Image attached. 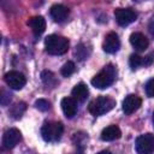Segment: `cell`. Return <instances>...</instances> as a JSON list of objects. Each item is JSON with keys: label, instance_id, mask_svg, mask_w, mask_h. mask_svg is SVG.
I'll use <instances>...</instances> for the list:
<instances>
[{"label": "cell", "instance_id": "6da1fadb", "mask_svg": "<svg viewBox=\"0 0 154 154\" xmlns=\"http://www.w3.org/2000/svg\"><path fill=\"white\" fill-rule=\"evenodd\" d=\"M116 77H117L116 67L112 64H107L106 66L102 67V70L99 73H96L93 77L91 84L97 89H106L114 83Z\"/></svg>", "mask_w": 154, "mask_h": 154}, {"label": "cell", "instance_id": "7a4b0ae2", "mask_svg": "<svg viewBox=\"0 0 154 154\" xmlns=\"http://www.w3.org/2000/svg\"><path fill=\"white\" fill-rule=\"evenodd\" d=\"M45 48L48 54L61 55L69 49V40L60 35H49L45 40Z\"/></svg>", "mask_w": 154, "mask_h": 154}, {"label": "cell", "instance_id": "3957f363", "mask_svg": "<svg viewBox=\"0 0 154 154\" xmlns=\"http://www.w3.org/2000/svg\"><path fill=\"white\" fill-rule=\"evenodd\" d=\"M114 106H116L114 99H112L111 96L101 95V96L94 99L93 101H90V103L88 106V111L93 116L99 117V116H102V114L109 112L111 109H113Z\"/></svg>", "mask_w": 154, "mask_h": 154}, {"label": "cell", "instance_id": "277c9868", "mask_svg": "<svg viewBox=\"0 0 154 154\" xmlns=\"http://www.w3.org/2000/svg\"><path fill=\"white\" fill-rule=\"evenodd\" d=\"M64 131V126L60 122H46L42 125L41 135L46 142H57L60 140Z\"/></svg>", "mask_w": 154, "mask_h": 154}, {"label": "cell", "instance_id": "5b68a950", "mask_svg": "<svg viewBox=\"0 0 154 154\" xmlns=\"http://www.w3.org/2000/svg\"><path fill=\"white\" fill-rule=\"evenodd\" d=\"M135 148L138 154H153L154 153V135L144 134L136 138Z\"/></svg>", "mask_w": 154, "mask_h": 154}, {"label": "cell", "instance_id": "8992f818", "mask_svg": "<svg viewBox=\"0 0 154 154\" xmlns=\"http://www.w3.org/2000/svg\"><path fill=\"white\" fill-rule=\"evenodd\" d=\"M4 79H5L6 84L11 89H14V90L22 89L26 83L25 76L19 71H8L7 73H5Z\"/></svg>", "mask_w": 154, "mask_h": 154}, {"label": "cell", "instance_id": "52a82bcc", "mask_svg": "<svg viewBox=\"0 0 154 154\" xmlns=\"http://www.w3.org/2000/svg\"><path fill=\"white\" fill-rule=\"evenodd\" d=\"M114 18L120 26H126L136 20L137 13L131 8H117L114 11Z\"/></svg>", "mask_w": 154, "mask_h": 154}, {"label": "cell", "instance_id": "ba28073f", "mask_svg": "<svg viewBox=\"0 0 154 154\" xmlns=\"http://www.w3.org/2000/svg\"><path fill=\"white\" fill-rule=\"evenodd\" d=\"M20 138H22V135H20V131L18 129L11 128V129L6 130L2 135V148L4 149H12L13 147H16L18 144Z\"/></svg>", "mask_w": 154, "mask_h": 154}, {"label": "cell", "instance_id": "9c48e42d", "mask_svg": "<svg viewBox=\"0 0 154 154\" xmlns=\"http://www.w3.org/2000/svg\"><path fill=\"white\" fill-rule=\"evenodd\" d=\"M142 105V99L136 94H129L123 101V111L125 114H132Z\"/></svg>", "mask_w": 154, "mask_h": 154}, {"label": "cell", "instance_id": "30bf717a", "mask_svg": "<svg viewBox=\"0 0 154 154\" xmlns=\"http://www.w3.org/2000/svg\"><path fill=\"white\" fill-rule=\"evenodd\" d=\"M120 47V40L118 37V35L113 31L108 32L106 36H105V40H103V43H102V49L106 52V53H116Z\"/></svg>", "mask_w": 154, "mask_h": 154}, {"label": "cell", "instance_id": "8fae6325", "mask_svg": "<svg viewBox=\"0 0 154 154\" xmlns=\"http://www.w3.org/2000/svg\"><path fill=\"white\" fill-rule=\"evenodd\" d=\"M49 13H51V17H52L55 22L61 23V22H64L65 19H67V17H69V14H70V10H69L66 6L61 5V4H55V5H53V6L51 7Z\"/></svg>", "mask_w": 154, "mask_h": 154}, {"label": "cell", "instance_id": "7c38bea8", "mask_svg": "<svg viewBox=\"0 0 154 154\" xmlns=\"http://www.w3.org/2000/svg\"><path fill=\"white\" fill-rule=\"evenodd\" d=\"M61 109L67 118H73L77 113V101L73 97L66 96L61 100Z\"/></svg>", "mask_w": 154, "mask_h": 154}, {"label": "cell", "instance_id": "4fadbf2b", "mask_svg": "<svg viewBox=\"0 0 154 154\" xmlns=\"http://www.w3.org/2000/svg\"><path fill=\"white\" fill-rule=\"evenodd\" d=\"M130 43L136 51H144L149 45L148 38L141 32H132L130 35Z\"/></svg>", "mask_w": 154, "mask_h": 154}, {"label": "cell", "instance_id": "5bb4252c", "mask_svg": "<svg viewBox=\"0 0 154 154\" xmlns=\"http://www.w3.org/2000/svg\"><path fill=\"white\" fill-rule=\"evenodd\" d=\"M28 25L31 28L32 32L35 35H41L46 30V20L42 16H35L31 17L28 20Z\"/></svg>", "mask_w": 154, "mask_h": 154}, {"label": "cell", "instance_id": "9a60e30c", "mask_svg": "<svg viewBox=\"0 0 154 154\" xmlns=\"http://www.w3.org/2000/svg\"><path fill=\"white\" fill-rule=\"evenodd\" d=\"M153 63V58L152 55H147V57H140L137 54H131L130 59H129V65L132 70L138 69L140 66H148Z\"/></svg>", "mask_w": 154, "mask_h": 154}, {"label": "cell", "instance_id": "2e32d148", "mask_svg": "<svg viewBox=\"0 0 154 154\" xmlns=\"http://www.w3.org/2000/svg\"><path fill=\"white\" fill-rule=\"evenodd\" d=\"M120 136H122V131L117 125H108L101 132L102 141H114L120 138Z\"/></svg>", "mask_w": 154, "mask_h": 154}, {"label": "cell", "instance_id": "e0dca14e", "mask_svg": "<svg viewBox=\"0 0 154 154\" xmlns=\"http://www.w3.org/2000/svg\"><path fill=\"white\" fill-rule=\"evenodd\" d=\"M71 95H72V97L76 101H81L82 102V101H84L88 97L89 89H88V87L84 83H78V84H76L73 87V89L71 91Z\"/></svg>", "mask_w": 154, "mask_h": 154}, {"label": "cell", "instance_id": "ac0fdd59", "mask_svg": "<svg viewBox=\"0 0 154 154\" xmlns=\"http://www.w3.org/2000/svg\"><path fill=\"white\" fill-rule=\"evenodd\" d=\"M41 81L43 82V84L46 87H49V88H54L58 84L55 75L52 71H48V70H43L41 72Z\"/></svg>", "mask_w": 154, "mask_h": 154}, {"label": "cell", "instance_id": "d6986e66", "mask_svg": "<svg viewBox=\"0 0 154 154\" xmlns=\"http://www.w3.org/2000/svg\"><path fill=\"white\" fill-rule=\"evenodd\" d=\"M26 109V105H25V102H17V103H14L12 107H11V109H10V116L13 118V119H19L20 117H22V114L24 113V111Z\"/></svg>", "mask_w": 154, "mask_h": 154}, {"label": "cell", "instance_id": "ffe728a7", "mask_svg": "<svg viewBox=\"0 0 154 154\" xmlns=\"http://www.w3.org/2000/svg\"><path fill=\"white\" fill-rule=\"evenodd\" d=\"M89 53H90V51L87 48V46H85L84 43H79V45L76 47V49H75V55L77 57L78 60H84V59H87V58L89 57Z\"/></svg>", "mask_w": 154, "mask_h": 154}, {"label": "cell", "instance_id": "44dd1931", "mask_svg": "<svg viewBox=\"0 0 154 154\" xmlns=\"http://www.w3.org/2000/svg\"><path fill=\"white\" fill-rule=\"evenodd\" d=\"M75 71H76V65H75L73 61H66V63L61 66V69H60V73H61L64 77L71 76Z\"/></svg>", "mask_w": 154, "mask_h": 154}, {"label": "cell", "instance_id": "7402d4cb", "mask_svg": "<svg viewBox=\"0 0 154 154\" xmlns=\"http://www.w3.org/2000/svg\"><path fill=\"white\" fill-rule=\"evenodd\" d=\"M35 107L37 109L42 111V112H46V111H48L51 108V103L45 99H38V100L35 101Z\"/></svg>", "mask_w": 154, "mask_h": 154}, {"label": "cell", "instance_id": "603a6c76", "mask_svg": "<svg viewBox=\"0 0 154 154\" xmlns=\"http://www.w3.org/2000/svg\"><path fill=\"white\" fill-rule=\"evenodd\" d=\"M146 94L149 97H154V77L150 78L146 84Z\"/></svg>", "mask_w": 154, "mask_h": 154}, {"label": "cell", "instance_id": "cb8c5ba5", "mask_svg": "<svg viewBox=\"0 0 154 154\" xmlns=\"http://www.w3.org/2000/svg\"><path fill=\"white\" fill-rule=\"evenodd\" d=\"M10 100H11V95L7 94L5 90H2V93H1V105L6 106L10 102Z\"/></svg>", "mask_w": 154, "mask_h": 154}, {"label": "cell", "instance_id": "d4e9b609", "mask_svg": "<svg viewBox=\"0 0 154 154\" xmlns=\"http://www.w3.org/2000/svg\"><path fill=\"white\" fill-rule=\"evenodd\" d=\"M148 30H149L150 35L154 36V16L150 18V20H149V23H148Z\"/></svg>", "mask_w": 154, "mask_h": 154}, {"label": "cell", "instance_id": "484cf974", "mask_svg": "<svg viewBox=\"0 0 154 154\" xmlns=\"http://www.w3.org/2000/svg\"><path fill=\"white\" fill-rule=\"evenodd\" d=\"M97 154H112L109 150H101V152H99Z\"/></svg>", "mask_w": 154, "mask_h": 154}, {"label": "cell", "instance_id": "4316f807", "mask_svg": "<svg viewBox=\"0 0 154 154\" xmlns=\"http://www.w3.org/2000/svg\"><path fill=\"white\" fill-rule=\"evenodd\" d=\"M153 124H154V113H153Z\"/></svg>", "mask_w": 154, "mask_h": 154}]
</instances>
